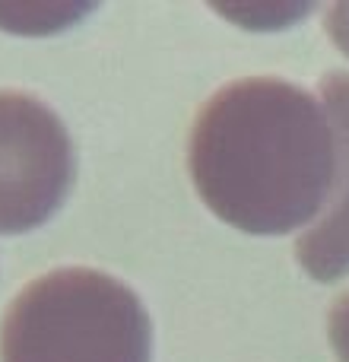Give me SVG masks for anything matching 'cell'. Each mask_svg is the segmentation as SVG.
Wrapping results in <instances>:
<instances>
[{
	"label": "cell",
	"mask_w": 349,
	"mask_h": 362,
	"mask_svg": "<svg viewBox=\"0 0 349 362\" xmlns=\"http://www.w3.org/2000/svg\"><path fill=\"white\" fill-rule=\"evenodd\" d=\"M331 32H333V38H337L340 45L346 48V54H349V6H337V10L331 13Z\"/></svg>",
	"instance_id": "6"
},
{
	"label": "cell",
	"mask_w": 349,
	"mask_h": 362,
	"mask_svg": "<svg viewBox=\"0 0 349 362\" xmlns=\"http://www.w3.org/2000/svg\"><path fill=\"white\" fill-rule=\"evenodd\" d=\"M187 172L223 223L248 235H286L331 197L337 137L312 93L251 76L219 89L197 115Z\"/></svg>",
	"instance_id": "1"
},
{
	"label": "cell",
	"mask_w": 349,
	"mask_h": 362,
	"mask_svg": "<svg viewBox=\"0 0 349 362\" xmlns=\"http://www.w3.org/2000/svg\"><path fill=\"white\" fill-rule=\"evenodd\" d=\"M331 344L340 362H349V293L340 296L331 312Z\"/></svg>",
	"instance_id": "5"
},
{
	"label": "cell",
	"mask_w": 349,
	"mask_h": 362,
	"mask_svg": "<svg viewBox=\"0 0 349 362\" xmlns=\"http://www.w3.org/2000/svg\"><path fill=\"white\" fill-rule=\"evenodd\" d=\"M321 95L337 137V181L327 216L305 238H299L295 257L314 280L333 283L349 274V74L324 76Z\"/></svg>",
	"instance_id": "4"
},
{
	"label": "cell",
	"mask_w": 349,
	"mask_h": 362,
	"mask_svg": "<svg viewBox=\"0 0 349 362\" xmlns=\"http://www.w3.org/2000/svg\"><path fill=\"white\" fill-rule=\"evenodd\" d=\"M153 325L131 286L93 267L32 280L0 327V362H150Z\"/></svg>",
	"instance_id": "2"
},
{
	"label": "cell",
	"mask_w": 349,
	"mask_h": 362,
	"mask_svg": "<svg viewBox=\"0 0 349 362\" xmlns=\"http://www.w3.org/2000/svg\"><path fill=\"white\" fill-rule=\"evenodd\" d=\"M76 159L64 121L29 93L0 89V232L38 229L57 213Z\"/></svg>",
	"instance_id": "3"
}]
</instances>
